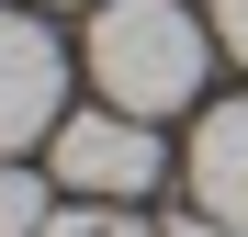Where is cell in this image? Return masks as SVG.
<instances>
[{
    "instance_id": "6da1fadb",
    "label": "cell",
    "mask_w": 248,
    "mask_h": 237,
    "mask_svg": "<svg viewBox=\"0 0 248 237\" xmlns=\"http://www.w3.org/2000/svg\"><path fill=\"white\" fill-rule=\"evenodd\" d=\"M203 68H215V46H203V23L181 0H102L91 12V79H102L113 113H136V125L203 102Z\"/></svg>"
},
{
    "instance_id": "7a4b0ae2",
    "label": "cell",
    "mask_w": 248,
    "mask_h": 237,
    "mask_svg": "<svg viewBox=\"0 0 248 237\" xmlns=\"http://www.w3.org/2000/svg\"><path fill=\"white\" fill-rule=\"evenodd\" d=\"M46 170L79 192V204H136V192H158V125H136V113H68V125L46 136Z\"/></svg>"
},
{
    "instance_id": "3957f363",
    "label": "cell",
    "mask_w": 248,
    "mask_h": 237,
    "mask_svg": "<svg viewBox=\"0 0 248 237\" xmlns=\"http://www.w3.org/2000/svg\"><path fill=\"white\" fill-rule=\"evenodd\" d=\"M57 125H68V46H57L46 23L0 12V158L46 147Z\"/></svg>"
},
{
    "instance_id": "277c9868",
    "label": "cell",
    "mask_w": 248,
    "mask_h": 237,
    "mask_svg": "<svg viewBox=\"0 0 248 237\" xmlns=\"http://www.w3.org/2000/svg\"><path fill=\"white\" fill-rule=\"evenodd\" d=\"M181 181H192V215H215V226L248 237V102H215V113L192 125Z\"/></svg>"
},
{
    "instance_id": "5b68a950",
    "label": "cell",
    "mask_w": 248,
    "mask_h": 237,
    "mask_svg": "<svg viewBox=\"0 0 248 237\" xmlns=\"http://www.w3.org/2000/svg\"><path fill=\"white\" fill-rule=\"evenodd\" d=\"M46 181H57V170L0 158V237H46V215H57V204H46Z\"/></svg>"
},
{
    "instance_id": "8992f818",
    "label": "cell",
    "mask_w": 248,
    "mask_h": 237,
    "mask_svg": "<svg viewBox=\"0 0 248 237\" xmlns=\"http://www.w3.org/2000/svg\"><path fill=\"white\" fill-rule=\"evenodd\" d=\"M215 46H226V57L248 68V0H215Z\"/></svg>"
},
{
    "instance_id": "52a82bcc",
    "label": "cell",
    "mask_w": 248,
    "mask_h": 237,
    "mask_svg": "<svg viewBox=\"0 0 248 237\" xmlns=\"http://www.w3.org/2000/svg\"><path fill=\"white\" fill-rule=\"evenodd\" d=\"M46 237H102V215H91V204H68V215H46Z\"/></svg>"
},
{
    "instance_id": "ba28073f",
    "label": "cell",
    "mask_w": 248,
    "mask_h": 237,
    "mask_svg": "<svg viewBox=\"0 0 248 237\" xmlns=\"http://www.w3.org/2000/svg\"><path fill=\"white\" fill-rule=\"evenodd\" d=\"M158 237H237V226H215V215H181V226H158Z\"/></svg>"
}]
</instances>
